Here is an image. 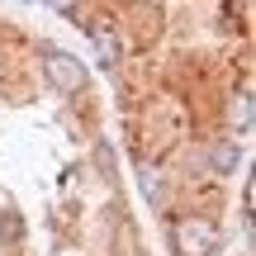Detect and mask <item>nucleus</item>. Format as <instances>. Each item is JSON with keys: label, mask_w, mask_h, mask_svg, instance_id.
Instances as JSON below:
<instances>
[{"label": "nucleus", "mask_w": 256, "mask_h": 256, "mask_svg": "<svg viewBox=\"0 0 256 256\" xmlns=\"http://www.w3.org/2000/svg\"><path fill=\"white\" fill-rule=\"evenodd\" d=\"M90 43H95V57H100V66H114L119 62V38H114V28L104 24H90Z\"/></svg>", "instance_id": "nucleus-3"}, {"label": "nucleus", "mask_w": 256, "mask_h": 256, "mask_svg": "<svg viewBox=\"0 0 256 256\" xmlns=\"http://www.w3.org/2000/svg\"><path fill=\"white\" fill-rule=\"evenodd\" d=\"M171 242L180 256H214L218 252V223L209 218H176L171 223Z\"/></svg>", "instance_id": "nucleus-1"}, {"label": "nucleus", "mask_w": 256, "mask_h": 256, "mask_svg": "<svg viewBox=\"0 0 256 256\" xmlns=\"http://www.w3.org/2000/svg\"><path fill=\"white\" fill-rule=\"evenodd\" d=\"M232 124H238L242 133H247V128H252V95H247V90H242L238 100H232Z\"/></svg>", "instance_id": "nucleus-5"}, {"label": "nucleus", "mask_w": 256, "mask_h": 256, "mask_svg": "<svg viewBox=\"0 0 256 256\" xmlns=\"http://www.w3.org/2000/svg\"><path fill=\"white\" fill-rule=\"evenodd\" d=\"M48 5H52V10H62V14H66V10H76L81 0H48Z\"/></svg>", "instance_id": "nucleus-6"}, {"label": "nucleus", "mask_w": 256, "mask_h": 256, "mask_svg": "<svg viewBox=\"0 0 256 256\" xmlns=\"http://www.w3.org/2000/svg\"><path fill=\"white\" fill-rule=\"evenodd\" d=\"M209 162H214V171H218V176H228L232 166L242 162V152H238V142H214V152H209Z\"/></svg>", "instance_id": "nucleus-4"}, {"label": "nucleus", "mask_w": 256, "mask_h": 256, "mask_svg": "<svg viewBox=\"0 0 256 256\" xmlns=\"http://www.w3.org/2000/svg\"><path fill=\"white\" fill-rule=\"evenodd\" d=\"M43 72H48V81L57 86V90H81L86 86V66L76 62L72 52H62V48H43Z\"/></svg>", "instance_id": "nucleus-2"}]
</instances>
